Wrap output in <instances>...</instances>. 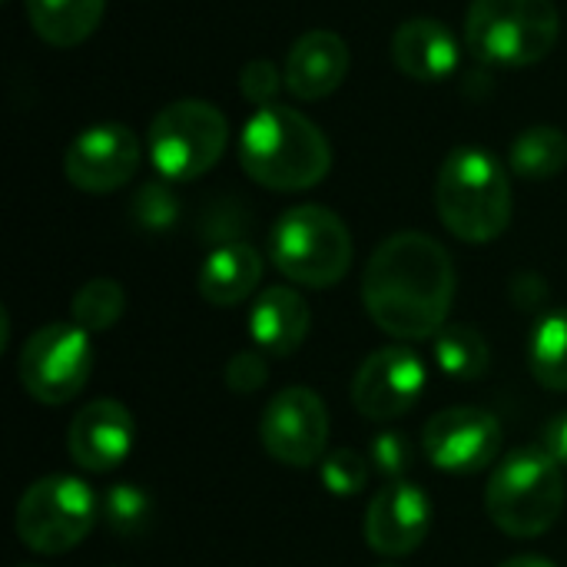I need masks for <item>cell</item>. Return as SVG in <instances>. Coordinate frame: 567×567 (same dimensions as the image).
I'll return each instance as SVG.
<instances>
[{"label":"cell","instance_id":"obj_1","mask_svg":"<svg viewBox=\"0 0 567 567\" xmlns=\"http://www.w3.org/2000/svg\"><path fill=\"white\" fill-rule=\"evenodd\" d=\"M455 299V266L442 243L425 233H395L369 259L362 302L369 319L392 339L419 342L445 329Z\"/></svg>","mask_w":567,"mask_h":567},{"label":"cell","instance_id":"obj_2","mask_svg":"<svg viewBox=\"0 0 567 567\" xmlns=\"http://www.w3.org/2000/svg\"><path fill=\"white\" fill-rule=\"evenodd\" d=\"M239 163L252 183L276 193H299L329 176L332 146L306 113L276 103L256 110L243 126Z\"/></svg>","mask_w":567,"mask_h":567},{"label":"cell","instance_id":"obj_3","mask_svg":"<svg viewBox=\"0 0 567 567\" xmlns=\"http://www.w3.org/2000/svg\"><path fill=\"white\" fill-rule=\"evenodd\" d=\"M435 206L462 243H492L512 223V183L505 166L478 146H458L445 156L435 183Z\"/></svg>","mask_w":567,"mask_h":567},{"label":"cell","instance_id":"obj_4","mask_svg":"<svg viewBox=\"0 0 567 567\" xmlns=\"http://www.w3.org/2000/svg\"><path fill=\"white\" fill-rule=\"evenodd\" d=\"M565 468L545 449L508 452L485 488V512L512 538L545 535L565 512Z\"/></svg>","mask_w":567,"mask_h":567},{"label":"cell","instance_id":"obj_5","mask_svg":"<svg viewBox=\"0 0 567 567\" xmlns=\"http://www.w3.org/2000/svg\"><path fill=\"white\" fill-rule=\"evenodd\" d=\"M269 259L286 279L309 289H329L352 266L349 226L326 206H292L269 233Z\"/></svg>","mask_w":567,"mask_h":567},{"label":"cell","instance_id":"obj_6","mask_svg":"<svg viewBox=\"0 0 567 567\" xmlns=\"http://www.w3.org/2000/svg\"><path fill=\"white\" fill-rule=\"evenodd\" d=\"M561 37L555 0H472L465 17L468 47L498 66H528L545 60Z\"/></svg>","mask_w":567,"mask_h":567},{"label":"cell","instance_id":"obj_7","mask_svg":"<svg viewBox=\"0 0 567 567\" xmlns=\"http://www.w3.org/2000/svg\"><path fill=\"white\" fill-rule=\"evenodd\" d=\"M229 143V123L206 100H176L150 123V159L169 183H189L209 173Z\"/></svg>","mask_w":567,"mask_h":567},{"label":"cell","instance_id":"obj_8","mask_svg":"<svg viewBox=\"0 0 567 567\" xmlns=\"http://www.w3.org/2000/svg\"><path fill=\"white\" fill-rule=\"evenodd\" d=\"M100 518V498L86 482L47 475L17 502V538L37 555H66L86 542Z\"/></svg>","mask_w":567,"mask_h":567},{"label":"cell","instance_id":"obj_9","mask_svg":"<svg viewBox=\"0 0 567 567\" xmlns=\"http://www.w3.org/2000/svg\"><path fill=\"white\" fill-rule=\"evenodd\" d=\"M93 372L90 332L76 322L40 326L20 349L17 375L30 399L40 405H63L76 399Z\"/></svg>","mask_w":567,"mask_h":567},{"label":"cell","instance_id":"obj_10","mask_svg":"<svg viewBox=\"0 0 567 567\" xmlns=\"http://www.w3.org/2000/svg\"><path fill=\"white\" fill-rule=\"evenodd\" d=\"M262 449L289 468H309L326 458L329 412L319 392L306 385H289L276 392L259 419Z\"/></svg>","mask_w":567,"mask_h":567},{"label":"cell","instance_id":"obj_11","mask_svg":"<svg viewBox=\"0 0 567 567\" xmlns=\"http://www.w3.org/2000/svg\"><path fill=\"white\" fill-rule=\"evenodd\" d=\"M425 455L439 472L475 475L502 452V425L492 412L475 405H452L429 419L422 435Z\"/></svg>","mask_w":567,"mask_h":567},{"label":"cell","instance_id":"obj_12","mask_svg":"<svg viewBox=\"0 0 567 567\" xmlns=\"http://www.w3.org/2000/svg\"><path fill=\"white\" fill-rule=\"evenodd\" d=\"M425 382L429 372L419 352L405 346H385L359 365L352 382V405L362 419L392 422L419 405Z\"/></svg>","mask_w":567,"mask_h":567},{"label":"cell","instance_id":"obj_13","mask_svg":"<svg viewBox=\"0 0 567 567\" xmlns=\"http://www.w3.org/2000/svg\"><path fill=\"white\" fill-rule=\"evenodd\" d=\"M140 169V140L123 123H96L83 130L63 156L66 179L83 193H113Z\"/></svg>","mask_w":567,"mask_h":567},{"label":"cell","instance_id":"obj_14","mask_svg":"<svg viewBox=\"0 0 567 567\" xmlns=\"http://www.w3.org/2000/svg\"><path fill=\"white\" fill-rule=\"evenodd\" d=\"M432 528V502L412 482H389L375 492L365 512V542L382 558H405L419 551Z\"/></svg>","mask_w":567,"mask_h":567},{"label":"cell","instance_id":"obj_15","mask_svg":"<svg viewBox=\"0 0 567 567\" xmlns=\"http://www.w3.org/2000/svg\"><path fill=\"white\" fill-rule=\"evenodd\" d=\"M133 439L136 422L130 409L116 399H96L73 415L66 432V452L83 472L103 475L126 462V455L133 452Z\"/></svg>","mask_w":567,"mask_h":567},{"label":"cell","instance_id":"obj_16","mask_svg":"<svg viewBox=\"0 0 567 567\" xmlns=\"http://www.w3.org/2000/svg\"><path fill=\"white\" fill-rule=\"evenodd\" d=\"M349 73V47L332 30L302 33L286 56V86L299 100H322L339 90Z\"/></svg>","mask_w":567,"mask_h":567},{"label":"cell","instance_id":"obj_17","mask_svg":"<svg viewBox=\"0 0 567 567\" xmlns=\"http://www.w3.org/2000/svg\"><path fill=\"white\" fill-rule=\"evenodd\" d=\"M392 60L412 80H445L458 66V40L435 17H412L392 33Z\"/></svg>","mask_w":567,"mask_h":567},{"label":"cell","instance_id":"obj_18","mask_svg":"<svg viewBox=\"0 0 567 567\" xmlns=\"http://www.w3.org/2000/svg\"><path fill=\"white\" fill-rule=\"evenodd\" d=\"M309 326H312L309 302L289 286H269L266 292H259L249 312V332L256 349L276 359L292 355L306 342Z\"/></svg>","mask_w":567,"mask_h":567},{"label":"cell","instance_id":"obj_19","mask_svg":"<svg viewBox=\"0 0 567 567\" xmlns=\"http://www.w3.org/2000/svg\"><path fill=\"white\" fill-rule=\"evenodd\" d=\"M262 279V256L249 243H223L199 269V296L209 306L233 309L246 302Z\"/></svg>","mask_w":567,"mask_h":567},{"label":"cell","instance_id":"obj_20","mask_svg":"<svg viewBox=\"0 0 567 567\" xmlns=\"http://www.w3.org/2000/svg\"><path fill=\"white\" fill-rule=\"evenodd\" d=\"M27 20L50 47L83 43L103 20L106 0H23Z\"/></svg>","mask_w":567,"mask_h":567},{"label":"cell","instance_id":"obj_21","mask_svg":"<svg viewBox=\"0 0 567 567\" xmlns=\"http://www.w3.org/2000/svg\"><path fill=\"white\" fill-rule=\"evenodd\" d=\"M528 369L538 385L567 392V309H555L538 319L528 339Z\"/></svg>","mask_w":567,"mask_h":567},{"label":"cell","instance_id":"obj_22","mask_svg":"<svg viewBox=\"0 0 567 567\" xmlns=\"http://www.w3.org/2000/svg\"><path fill=\"white\" fill-rule=\"evenodd\" d=\"M435 359L449 379L478 382L492 365L488 339L472 326H445L435 336Z\"/></svg>","mask_w":567,"mask_h":567},{"label":"cell","instance_id":"obj_23","mask_svg":"<svg viewBox=\"0 0 567 567\" xmlns=\"http://www.w3.org/2000/svg\"><path fill=\"white\" fill-rule=\"evenodd\" d=\"M508 159L525 179H551L567 166V136L558 126H532L512 143Z\"/></svg>","mask_w":567,"mask_h":567},{"label":"cell","instance_id":"obj_24","mask_svg":"<svg viewBox=\"0 0 567 567\" xmlns=\"http://www.w3.org/2000/svg\"><path fill=\"white\" fill-rule=\"evenodd\" d=\"M126 309V292L116 279L110 276H96L90 282H83L73 296L70 316L80 329L86 332H106L120 322Z\"/></svg>","mask_w":567,"mask_h":567},{"label":"cell","instance_id":"obj_25","mask_svg":"<svg viewBox=\"0 0 567 567\" xmlns=\"http://www.w3.org/2000/svg\"><path fill=\"white\" fill-rule=\"evenodd\" d=\"M100 518L106 522V528L123 538V542H133L140 538L150 522H153V498L140 488V485H113L106 488V495L100 498Z\"/></svg>","mask_w":567,"mask_h":567},{"label":"cell","instance_id":"obj_26","mask_svg":"<svg viewBox=\"0 0 567 567\" xmlns=\"http://www.w3.org/2000/svg\"><path fill=\"white\" fill-rule=\"evenodd\" d=\"M319 475L322 485L336 495V498H352L369 485L372 475V462L352 449H336L319 462Z\"/></svg>","mask_w":567,"mask_h":567},{"label":"cell","instance_id":"obj_27","mask_svg":"<svg viewBox=\"0 0 567 567\" xmlns=\"http://www.w3.org/2000/svg\"><path fill=\"white\" fill-rule=\"evenodd\" d=\"M133 216L143 229H169L179 216V203L163 183H146L133 199Z\"/></svg>","mask_w":567,"mask_h":567},{"label":"cell","instance_id":"obj_28","mask_svg":"<svg viewBox=\"0 0 567 567\" xmlns=\"http://www.w3.org/2000/svg\"><path fill=\"white\" fill-rule=\"evenodd\" d=\"M369 462L382 478L402 482V475L412 468V445L402 432H379L369 445Z\"/></svg>","mask_w":567,"mask_h":567},{"label":"cell","instance_id":"obj_29","mask_svg":"<svg viewBox=\"0 0 567 567\" xmlns=\"http://www.w3.org/2000/svg\"><path fill=\"white\" fill-rule=\"evenodd\" d=\"M266 379H269V365H266V352H259V349H243L226 365V385L236 395L259 392L266 385Z\"/></svg>","mask_w":567,"mask_h":567},{"label":"cell","instance_id":"obj_30","mask_svg":"<svg viewBox=\"0 0 567 567\" xmlns=\"http://www.w3.org/2000/svg\"><path fill=\"white\" fill-rule=\"evenodd\" d=\"M279 86H282L279 70H276V63H269V60H249V63L243 66V73H239V90H243V96H246L249 103H256L259 110H262V106H276Z\"/></svg>","mask_w":567,"mask_h":567},{"label":"cell","instance_id":"obj_31","mask_svg":"<svg viewBox=\"0 0 567 567\" xmlns=\"http://www.w3.org/2000/svg\"><path fill=\"white\" fill-rule=\"evenodd\" d=\"M542 449H545L561 468H567V412L555 415V419L545 425V432H542Z\"/></svg>","mask_w":567,"mask_h":567},{"label":"cell","instance_id":"obj_32","mask_svg":"<svg viewBox=\"0 0 567 567\" xmlns=\"http://www.w3.org/2000/svg\"><path fill=\"white\" fill-rule=\"evenodd\" d=\"M512 296H515L518 309H538V306L545 302L548 289H545V282H542L538 276H532V272H522V276L512 282Z\"/></svg>","mask_w":567,"mask_h":567},{"label":"cell","instance_id":"obj_33","mask_svg":"<svg viewBox=\"0 0 567 567\" xmlns=\"http://www.w3.org/2000/svg\"><path fill=\"white\" fill-rule=\"evenodd\" d=\"M498 567H558V565H555V561H548V558H542V555H518V558L502 561Z\"/></svg>","mask_w":567,"mask_h":567},{"label":"cell","instance_id":"obj_34","mask_svg":"<svg viewBox=\"0 0 567 567\" xmlns=\"http://www.w3.org/2000/svg\"><path fill=\"white\" fill-rule=\"evenodd\" d=\"M379 567H395V565H379Z\"/></svg>","mask_w":567,"mask_h":567},{"label":"cell","instance_id":"obj_35","mask_svg":"<svg viewBox=\"0 0 567 567\" xmlns=\"http://www.w3.org/2000/svg\"><path fill=\"white\" fill-rule=\"evenodd\" d=\"M23 567H33V565H23Z\"/></svg>","mask_w":567,"mask_h":567}]
</instances>
